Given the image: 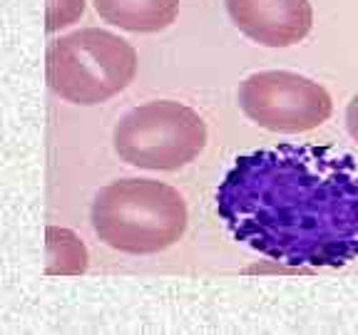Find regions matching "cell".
I'll return each instance as SVG.
<instances>
[{
	"instance_id": "7a4b0ae2",
	"label": "cell",
	"mask_w": 358,
	"mask_h": 335,
	"mask_svg": "<svg viewBox=\"0 0 358 335\" xmlns=\"http://www.w3.org/2000/svg\"><path fill=\"white\" fill-rule=\"evenodd\" d=\"M90 223L97 239L115 251L150 256L185 236L189 211L174 186L155 179H117L95 194Z\"/></svg>"
},
{
	"instance_id": "5b68a950",
	"label": "cell",
	"mask_w": 358,
	"mask_h": 335,
	"mask_svg": "<svg viewBox=\"0 0 358 335\" xmlns=\"http://www.w3.org/2000/svg\"><path fill=\"white\" fill-rule=\"evenodd\" d=\"M236 100L254 124L276 134L319 129L334 112V100L324 84L289 70L249 75L239 84Z\"/></svg>"
},
{
	"instance_id": "6da1fadb",
	"label": "cell",
	"mask_w": 358,
	"mask_h": 335,
	"mask_svg": "<svg viewBox=\"0 0 358 335\" xmlns=\"http://www.w3.org/2000/svg\"><path fill=\"white\" fill-rule=\"evenodd\" d=\"M239 244L286 266L338 268L358 258V162L316 144L241 154L217 189Z\"/></svg>"
},
{
	"instance_id": "8992f818",
	"label": "cell",
	"mask_w": 358,
	"mask_h": 335,
	"mask_svg": "<svg viewBox=\"0 0 358 335\" xmlns=\"http://www.w3.org/2000/svg\"><path fill=\"white\" fill-rule=\"evenodd\" d=\"M234 28L264 47H291L313 28L311 0H224Z\"/></svg>"
},
{
	"instance_id": "3957f363",
	"label": "cell",
	"mask_w": 358,
	"mask_h": 335,
	"mask_svg": "<svg viewBox=\"0 0 358 335\" xmlns=\"http://www.w3.org/2000/svg\"><path fill=\"white\" fill-rule=\"evenodd\" d=\"M134 75L137 50L110 30H75L48 50V84L70 105H102L127 89Z\"/></svg>"
},
{
	"instance_id": "30bf717a",
	"label": "cell",
	"mask_w": 358,
	"mask_h": 335,
	"mask_svg": "<svg viewBox=\"0 0 358 335\" xmlns=\"http://www.w3.org/2000/svg\"><path fill=\"white\" fill-rule=\"evenodd\" d=\"M346 129H348V134H351V140L358 144V92L346 105Z\"/></svg>"
},
{
	"instance_id": "ba28073f",
	"label": "cell",
	"mask_w": 358,
	"mask_h": 335,
	"mask_svg": "<svg viewBox=\"0 0 358 335\" xmlns=\"http://www.w3.org/2000/svg\"><path fill=\"white\" fill-rule=\"evenodd\" d=\"M48 274L78 276L87 271V248L67 229L48 226Z\"/></svg>"
},
{
	"instance_id": "277c9868",
	"label": "cell",
	"mask_w": 358,
	"mask_h": 335,
	"mask_svg": "<svg viewBox=\"0 0 358 335\" xmlns=\"http://www.w3.org/2000/svg\"><path fill=\"white\" fill-rule=\"evenodd\" d=\"M112 144L122 162L152 172H177L207 147V122L199 112L174 100L134 107L115 127Z\"/></svg>"
},
{
	"instance_id": "52a82bcc",
	"label": "cell",
	"mask_w": 358,
	"mask_h": 335,
	"mask_svg": "<svg viewBox=\"0 0 358 335\" xmlns=\"http://www.w3.org/2000/svg\"><path fill=\"white\" fill-rule=\"evenodd\" d=\"M105 22L129 33H159L179 15V0H92Z\"/></svg>"
},
{
	"instance_id": "9c48e42d",
	"label": "cell",
	"mask_w": 358,
	"mask_h": 335,
	"mask_svg": "<svg viewBox=\"0 0 358 335\" xmlns=\"http://www.w3.org/2000/svg\"><path fill=\"white\" fill-rule=\"evenodd\" d=\"M85 0H48V30L55 33L83 17Z\"/></svg>"
}]
</instances>
